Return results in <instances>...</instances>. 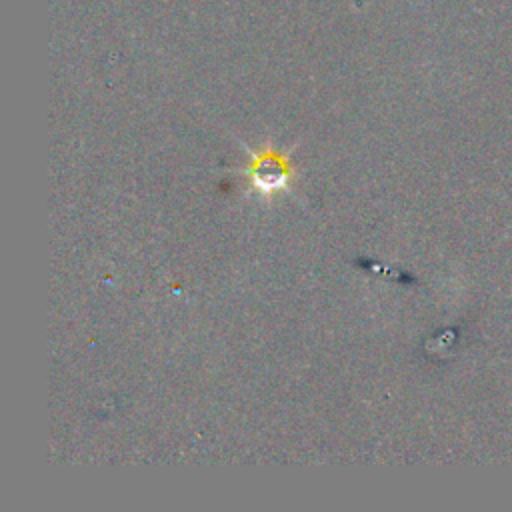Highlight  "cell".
I'll return each instance as SVG.
<instances>
[{"label":"cell","mask_w":512,"mask_h":512,"mask_svg":"<svg viewBox=\"0 0 512 512\" xmlns=\"http://www.w3.org/2000/svg\"><path fill=\"white\" fill-rule=\"evenodd\" d=\"M250 184L260 194H276L284 190L294 174L288 152H282L272 146H262L252 150L250 162L244 168Z\"/></svg>","instance_id":"obj_1"}]
</instances>
